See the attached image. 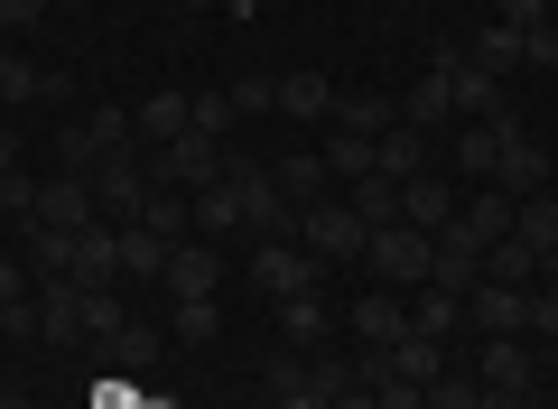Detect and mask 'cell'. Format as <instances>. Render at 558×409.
Returning <instances> with one entry per match:
<instances>
[{
    "label": "cell",
    "mask_w": 558,
    "mask_h": 409,
    "mask_svg": "<svg viewBox=\"0 0 558 409\" xmlns=\"http://www.w3.org/2000/svg\"><path fill=\"white\" fill-rule=\"evenodd\" d=\"M447 233H457V242H465V252H475V261H484V252H494V242H502V233H512V195H502V187H494V195H475V205H457V224H447Z\"/></svg>",
    "instance_id": "10"
},
{
    "label": "cell",
    "mask_w": 558,
    "mask_h": 409,
    "mask_svg": "<svg viewBox=\"0 0 558 409\" xmlns=\"http://www.w3.org/2000/svg\"><path fill=\"white\" fill-rule=\"evenodd\" d=\"M178 10H205V0H178Z\"/></svg>",
    "instance_id": "53"
},
{
    "label": "cell",
    "mask_w": 558,
    "mask_h": 409,
    "mask_svg": "<svg viewBox=\"0 0 558 409\" xmlns=\"http://www.w3.org/2000/svg\"><path fill=\"white\" fill-rule=\"evenodd\" d=\"M494 187H502V195H539V187H549V149H539L531 131H502V158H494Z\"/></svg>",
    "instance_id": "8"
},
{
    "label": "cell",
    "mask_w": 558,
    "mask_h": 409,
    "mask_svg": "<svg viewBox=\"0 0 558 409\" xmlns=\"http://www.w3.org/2000/svg\"><path fill=\"white\" fill-rule=\"evenodd\" d=\"M465 316L484 335H531V289H502V279H475L465 289Z\"/></svg>",
    "instance_id": "5"
},
{
    "label": "cell",
    "mask_w": 558,
    "mask_h": 409,
    "mask_svg": "<svg viewBox=\"0 0 558 409\" xmlns=\"http://www.w3.org/2000/svg\"><path fill=\"white\" fill-rule=\"evenodd\" d=\"M373 409H428V390H418V382H400V372L381 363V382H373Z\"/></svg>",
    "instance_id": "39"
},
{
    "label": "cell",
    "mask_w": 558,
    "mask_h": 409,
    "mask_svg": "<svg viewBox=\"0 0 558 409\" xmlns=\"http://www.w3.org/2000/svg\"><path fill=\"white\" fill-rule=\"evenodd\" d=\"M531 335H558V289L549 279H531Z\"/></svg>",
    "instance_id": "41"
},
{
    "label": "cell",
    "mask_w": 558,
    "mask_h": 409,
    "mask_svg": "<svg viewBox=\"0 0 558 409\" xmlns=\"http://www.w3.org/2000/svg\"><path fill=\"white\" fill-rule=\"evenodd\" d=\"M484 390L531 400V353H521V335H484Z\"/></svg>",
    "instance_id": "15"
},
{
    "label": "cell",
    "mask_w": 558,
    "mask_h": 409,
    "mask_svg": "<svg viewBox=\"0 0 558 409\" xmlns=\"http://www.w3.org/2000/svg\"><path fill=\"white\" fill-rule=\"evenodd\" d=\"M307 390H317V400H344V390H354V363H344V353H317V363H307Z\"/></svg>",
    "instance_id": "36"
},
{
    "label": "cell",
    "mask_w": 558,
    "mask_h": 409,
    "mask_svg": "<svg viewBox=\"0 0 558 409\" xmlns=\"http://www.w3.org/2000/svg\"><path fill=\"white\" fill-rule=\"evenodd\" d=\"M400 335H410V308H400L391 289H373V298H354V345H363V353H391Z\"/></svg>",
    "instance_id": "13"
},
{
    "label": "cell",
    "mask_w": 558,
    "mask_h": 409,
    "mask_svg": "<svg viewBox=\"0 0 558 409\" xmlns=\"http://www.w3.org/2000/svg\"><path fill=\"white\" fill-rule=\"evenodd\" d=\"M149 187H159V177H149V158H140V149H112V158L94 168V205H102V215H121V224H140Z\"/></svg>",
    "instance_id": "3"
},
{
    "label": "cell",
    "mask_w": 558,
    "mask_h": 409,
    "mask_svg": "<svg viewBox=\"0 0 558 409\" xmlns=\"http://www.w3.org/2000/svg\"><path fill=\"white\" fill-rule=\"evenodd\" d=\"M0 215H38V177H28V168L0 177Z\"/></svg>",
    "instance_id": "40"
},
{
    "label": "cell",
    "mask_w": 558,
    "mask_h": 409,
    "mask_svg": "<svg viewBox=\"0 0 558 409\" xmlns=\"http://www.w3.org/2000/svg\"><path fill=\"white\" fill-rule=\"evenodd\" d=\"M121 279V224H84L75 233V289H112Z\"/></svg>",
    "instance_id": "12"
},
{
    "label": "cell",
    "mask_w": 558,
    "mask_h": 409,
    "mask_svg": "<svg viewBox=\"0 0 558 409\" xmlns=\"http://www.w3.org/2000/svg\"><path fill=\"white\" fill-rule=\"evenodd\" d=\"M400 224H418V233H447V224H457V187H447L438 168L410 177V187H400Z\"/></svg>",
    "instance_id": "11"
},
{
    "label": "cell",
    "mask_w": 558,
    "mask_h": 409,
    "mask_svg": "<svg viewBox=\"0 0 558 409\" xmlns=\"http://www.w3.org/2000/svg\"><path fill=\"white\" fill-rule=\"evenodd\" d=\"M28 224H47V233H84V224H102V205H94V177H38V215Z\"/></svg>",
    "instance_id": "4"
},
{
    "label": "cell",
    "mask_w": 558,
    "mask_h": 409,
    "mask_svg": "<svg viewBox=\"0 0 558 409\" xmlns=\"http://www.w3.org/2000/svg\"><path fill=\"white\" fill-rule=\"evenodd\" d=\"M38 345H57V353L84 345V289L75 279H47L38 289Z\"/></svg>",
    "instance_id": "6"
},
{
    "label": "cell",
    "mask_w": 558,
    "mask_h": 409,
    "mask_svg": "<svg viewBox=\"0 0 558 409\" xmlns=\"http://www.w3.org/2000/svg\"><path fill=\"white\" fill-rule=\"evenodd\" d=\"M512 233L531 242L539 261H558V195L539 187V195H512Z\"/></svg>",
    "instance_id": "17"
},
{
    "label": "cell",
    "mask_w": 558,
    "mask_h": 409,
    "mask_svg": "<svg viewBox=\"0 0 558 409\" xmlns=\"http://www.w3.org/2000/svg\"><path fill=\"white\" fill-rule=\"evenodd\" d=\"M475 279H484V261L465 252L457 233H438V242H428V289H447V298H465V289H475Z\"/></svg>",
    "instance_id": "16"
},
{
    "label": "cell",
    "mask_w": 558,
    "mask_h": 409,
    "mask_svg": "<svg viewBox=\"0 0 558 409\" xmlns=\"http://www.w3.org/2000/svg\"><path fill=\"white\" fill-rule=\"evenodd\" d=\"M252 112H279V84L270 75H242L233 84V121H252Z\"/></svg>",
    "instance_id": "38"
},
{
    "label": "cell",
    "mask_w": 558,
    "mask_h": 409,
    "mask_svg": "<svg viewBox=\"0 0 558 409\" xmlns=\"http://www.w3.org/2000/svg\"><path fill=\"white\" fill-rule=\"evenodd\" d=\"M363 215L354 205H299V252L317 261V270H336V261H363Z\"/></svg>",
    "instance_id": "1"
},
{
    "label": "cell",
    "mask_w": 558,
    "mask_h": 409,
    "mask_svg": "<svg viewBox=\"0 0 558 409\" xmlns=\"http://www.w3.org/2000/svg\"><path fill=\"white\" fill-rule=\"evenodd\" d=\"M47 20V0H0V28H10V38H20V28H38Z\"/></svg>",
    "instance_id": "46"
},
{
    "label": "cell",
    "mask_w": 558,
    "mask_h": 409,
    "mask_svg": "<svg viewBox=\"0 0 558 409\" xmlns=\"http://www.w3.org/2000/svg\"><path fill=\"white\" fill-rule=\"evenodd\" d=\"M186 103H196V94H149V103L131 112V140H149V149H168V140L186 131Z\"/></svg>",
    "instance_id": "19"
},
{
    "label": "cell",
    "mask_w": 558,
    "mask_h": 409,
    "mask_svg": "<svg viewBox=\"0 0 558 409\" xmlns=\"http://www.w3.org/2000/svg\"><path fill=\"white\" fill-rule=\"evenodd\" d=\"M521 65H558V20H549V28H531V38H521Z\"/></svg>",
    "instance_id": "45"
},
{
    "label": "cell",
    "mask_w": 558,
    "mask_h": 409,
    "mask_svg": "<svg viewBox=\"0 0 558 409\" xmlns=\"http://www.w3.org/2000/svg\"><path fill=\"white\" fill-rule=\"evenodd\" d=\"M233 224H242V205H233V187H223V177H215V187H196V233L215 242V233H233Z\"/></svg>",
    "instance_id": "34"
},
{
    "label": "cell",
    "mask_w": 558,
    "mask_h": 409,
    "mask_svg": "<svg viewBox=\"0 0 558 409\" xmlns=\"http://www.w3.org/2000/svg\"><path fill=\"white\" fill-rule=\"evenodd\" d=\"M121 326H131V316H121V289H84V345L102 353V345H112Z\"/></svg>",
    "instance_id": "33"
},
{
    "label": "cell",
    "mask_w": 558,
    "mask_h": 409,
    "mask_svg": "<svg viewBox=\"0 0 558 409\" xmlns=\"http://www.w3.org/2000/svg\"><path fill=\"white\" fill-rule=\"evenodd\" d=\"M539 270H549V261H539V252H531V242H521V233H502L494 252H484V279H502V289H531Z\"/></svg>",
    "instance_id": "26"
},
{
    "label": "cell",
    "mask_w": 558,
    "mask_h": 409,
    "mask_svg": "<svg viewBox=\"0 0 558 409\" xmlns=\"http://www.w3.org/2000/svg\"><path fill=\"white\" fill-rule=\"evenodd\" d=\"M336 409H373V390H344V400H336Z\"/></svg>",
    "instance_id": "51"
},
{
    "label": "cell",
    "mask_w": 558,
    "mask_h": 409,
    "mask_svg": "<svg viewBox=\"0 0 558 409\" xmlns=\"http://www.w3.org/2000/svg\"><path fill=\"white\" fill-rule=\"evenodd\" d=\"M215 298H178V345H215Z\"/></svg>",
    "instance_id": "35"
},
{
    "label": "cell",
    "mask_w": 558,
    "mask_h": 409,
    "mask_svg": "<svg viewBox=\"0 0 558 409\" xmlns=\"http://www.w3.org/2000/svg\"><path fill=\"white\" fill-rule=\"evenodd\" d=\"M0 335H10V345H28V335H38V298H20V308H0Z\"/></svg>",
    "instance_id": "43"
},
{
    "label": "cell",
    "mask_w": 558,
    "mask_h": 409,
    "mask_svg": "<svg viewBox=\"0 0 558 409\" xmlns=\"http://www.w3.org/2000/svg\"><path fill=\"white\" fill-rule=\"evenodd\" d=\"M168 252L178 242H159L149 224H121V279H168Z\"/></svg>",
    "instance_id": "22"
},
{
    "label": "cell",
    "mask_w": 558,
    "mask_h": 409,
    "mask_svg": "<svg viewBox=\"0 0 558 409\" xmlns=\"http://www.w3.org/2000/svg\"><path fill=\"white\" fill-rule=\"evenodd\" d=\"M270 177H279V195H289V205H326V158H317V149H289Z\"/></svg>",
    "instance_id": "25"
},
{
    "label": "cell",
    "mask_w": 558,
    "mask_h": 409,
    "mask_svg": "<svg viewBox=\"0 0 558 409\" xmlns=\"http://www.w3.org/2000/svg\"><path fill=\"white\" fill-rule=\"evenodd\" d=\"M344 205H354V215H363V233H391V224H400V187H391V177H354V195H344Z\"/></svg>",
    "instance_id": "23"
},
{
    "label": "cell",
    "mask_w": 558,
    "mask_h": 409,
    "mask_svg": "<svg viewBox=\"0 0 558 409\" xmlns=\"http://www.w3.org/2000/svg\"><path fill=\"white\" fill-rule=\"evenodd\" d=\"M326 177H344V187H354V177H373V140H363V131H326Z\"/></svg>",
    "instance_id": "31"
},
{
    "label": "cell",
    "mask_w": 558,
    "mask_h": 409,
    "mask_svg": "<svg viewBox=\"0 0 558 409\" xmlns=\"http://www.w3.org/2000/svg\"><path fill=\"white\" fill-rule=\"evenodd\" d=\"M10 168H20V131H0V177H10Z\"/></svg>",
    "instance_id": "49"
},
{
    "label": "cell",
    "mask_w": 558,
    "mask_h": 409,
    "mask_svg": "<svg viewBox=\"0 0 558 409\" xmlns=\"http://www.w3.org/2000/svg\"><path fill=\"white\" fill-rule=\"evenodd\" d=\"M465 65H484V75L502 84V75H512V65H521V28H502V20H494V28H484V38H465Z\"/></svg>",
    "instance_id": "29"
},
{
    "label": "cell",
    "mask_w": 558,
    "mask_h": 409,
    "mask_svg": "<svg viewBox=\"0 0 558 409\" xmlns=\"http://www.w3.org/2000/svg\"><path fill=\"white\" fill-rule=\"evenodd\" d=\"M47 10H75V0H47Z\"/></svg>",
    "instance_id": "52"
},
{
    "label": "cell",
    "mask_w": 558,
    "mask_h": 409,
    "mask_svg": "<svg viewBox=\"0 0 558 409\" xmlns=\"http://www.w3.org/2000/svg\"><path fill=\"white\" fill-rule=\"evenodd\" d=\"M457 121H502V94L484 65H457Z\"/></svg>",
    "instance_id": "32"
},
{
    "label": "cell",
    "mask_w": 558,
    "mask_h": 409,
    "mask_svg": "<svg viewBox=\"0 0 558 409\" xmlns=\"http://www.w3.org/2000/svg\"><path fill=\"white\" fill-rule=\"evenodd\" d=\"M252 279H260V289H270V298H299V289H317V261H307L299 252V242H260V252H252Z\"/></svg>",
    "instance_id": "7"
},
{
    "label": "cell",
    "mask_w": 558,
    "mask_h": 409,
    "mask_svg": "<svg viewBox=\"0 0 558 409\" xmlns=\"http://www.w3.org/2000/svg\"><path fill=\"white\" fill-rule=\"evenodd\" d=\"M428 242H438V233H418V224H391V233L363 242V261H373V279H391V289H428Z\"/></svg>",
    "instance_id": "2"
},
{
    "label": "cell",
    "mask_w": 558,
    "mask_h": 409,
    "mask_svg": "<svg viewBox=\"0 0 558 409\" xmlns=\"http://www.w3.org/2000/svg\"><path fill=\"white\" fill-rule=\"evenodd\" d=\"M307 382V353H270V400H279V390H299Z\"/></svg>",
    "instance_id": "44"
},
{
    "label": "cell",
    "mask_w": 558,
    "mask_h": 409,
    "mask_svg": "<svg viewBox=\"0 0 558 409\" xmlns=\"http://www.w3.org/2000/svg\"><path fill=\"white\" fill-rule=\"evenodd\" d=\"M373 168L391 177V187H410V177H428V131H410V121H391V131L373 140Z\"/></svg>",
    "instance_id": "14"
},
{
    "label": "cell",
    "mask_w": 558,
    "mask_h": 409,
    "mask_svg": "<svg viewBox=\"0 0 558 409\" xmlns=\"http://www.w3.org/2000/svg\"><path fill=\"white\" fill-rule=\"evenodd\" d=\"M215 279H223L215 242H205V233H186L178 252H168V279H159V289H168V298H215Z\"/></svg>",
    "instance_id": "9"
},
{
    "label": "cell",
    "mask_w": 558,
    "mask_h": 409,
    "mask_svg": "<svg viewBox=\"0 0 558 409\" xmlns=\"http://www.w3.org/2000/svg\"><path fill=\"white\" fill-rule=\"evenodd\" d=\"M47 94H65V65L47 75V65H28V57H0V103H47Z\"/></svg>",
    "instance_id": "27"
},
{
    "label": "cell",
    "mask_w": 558,
    "mask_h": 409,
    "mask_svg": "<svg viewBox=\"0 0 558 409\" xmlns=\"http://www.w3.org/2000/svg\"><path fill=\"white\" fill-rule=\"evenodd\" d=\"M0 409H38V400H28V390H0Z\"/></svg>",
    "instance_id": "50"
},
{
    "label": "cell",
    "mask_w": 558,
    "mask_h": 409,
    "mask_svg": "<svg viewBox=\"0 0 558 409\" xmlns=\"http://www.w3.org/2000/svg\"><path fill=\"white\" fill-rule=\"evenodd\" d=\"M400 121V103H381V94H336V131H363V140H381Z\"/></svg>",
    "instance_id": "30"
},
{
    "label": "cell",
    "mask_w": 558,
    "mask_h": 409,
    "mask_svg": "<svg viewBox=\"0 0 558 409\" xmlns=\"http://www.w3.org/2000/svg\"><path fill=\"white\" fill-rule=\"evenodd\" d=\"M20 298H28V261L0 252V308H20Z\"/></svg>",
    "instance_id": "47"
},
{
    "label": "cell",
    "mask_w": 558,
    "mask_h": 409,
    "mask_svg": "<svg viewBox=\"0 0 558 409\" xmlns=\"http://www.w3.org/2000/svg\"><path fill=\"white\" fill-rule=\"evenodd\" d=\"M502 28H521V38H531V28H549V0H502Z\"/></svg>",
    "instance_id": "42"
},
{
    "label": "cell",
    "mask_w": 558,
    "mask_h": 409,
    "mask_svg": "<svg viewBox=\"0 0 558 409\" xmlns=\"http://www.w3.org/2000/svg\"><path fill=\"white\" fill-rule=\"evenodd\" d=\"M186 131H233V94H196V103H186Z\"/></svg>",
    "instance_id": "37"
},
{
    "label": "cell",
    "mask_w": 558,
    "mask_h": 409,
    "mask_svg": "<svg viewBox=\"0 0 558 409\" xmlns=\"http://www.w3.org/2000/svg\"><path fill=\"white\" fill-rule=\"evenodd\" d=\"M326 326H336V308H326L317 289H299V298H279V335H289V345H326Z\"/></svg>",
    "instance_id": "18"
},
{
    "label": "cell",
    "mask_w": 558,
    "mask_h": 409,
    "mask_svg": "<svg viewBox=\"0 0 558 409\" xmlns=\"http://www.w3.org/2000/svg\"><path fill=\"white\" fill-rule=\"evenodd\" d=\"M381 363H391L400 382H418V390H428V382H438V372H447V345H438V335H400V345L381 353Z\"/></svg>",
    "instance_id": "21"
},
{
    "label": "cell",
    "mask_w": 558,
    "mask_h": 409,
    "mask_svg": "<svg viewBox=\"0 0 558 409\" xmlns=\"http://www.w3.org/2000/svg\"><path fill=\"white\" fill-rule=\"evenodd\" d=\"M279 409H336V400H317V390L299 382V390H279Z\"/></svg>",
    "instance_id": "48"
},
{
    "label": "cell",
    "mask_w": 558,
    "mask_h": 409,
    "mask_svg": "<svg viewBox=\"0 0 558 409\" xmlns=\"http://www.w3.org/2000/svg\"><path fill=\"white\" fill-rule=\"evenodd\" d=\"M502 131H521V121H512V112H502V121H465V131H457V168H465V177H494Z\"/></svg>",
    "instance_id": "20"
},
{
    "label": "cell",
    "mask_w": 558,
    "mask_h": 409,
    "mask_svg": "<svg viewBox=\"0 0 558 409\" xmlns=\"http://www.w3.org/2000/svg\"><path fill=\"white\" fill-rule=\"evenodd\" d=\"M457 326H465V298H447V289H418L410 298V335H438V345H447Z\"/></svg>",
    "instance_id": "28"
},
{
    "label": "cell",
    "mask_w": 558,
    "mask_h": 409,
    "mask_svg": "<svg viewBox=\"0 0 558 409\" xmlns=\"http://www.w3.org/2000/svg\"><path fill=\"white\" fill-rule=\"evenodd\" d=\"M279 112L289 121H336V84L326 75H279Z\"/></svg>",
    "instance_id": "24"
}]
</instances>
